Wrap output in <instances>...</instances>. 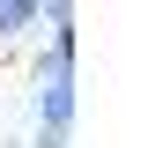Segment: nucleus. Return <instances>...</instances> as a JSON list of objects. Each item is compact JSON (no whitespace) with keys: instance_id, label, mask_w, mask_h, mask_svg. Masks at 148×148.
Wrapping results in <instances>:
<instances>
[{"instance_id":"obj_1","label":"nucleus","mask_w":148,"mask_h":148,"mask_svg":"<svg viewBox=\"0 0 148 148\" xmlns=\"http://www.w3.org/2000/svg\"><path fill=\"white\" fill-rule=\"evenodd\" d=\"M45 22H52V45L37 59V141L30 148H67V133H74V8L52 0Z\"/></svg>"},{"instance_id":"obj_2","label":"nucleus","mask_w":148,"mask_h":148,"mask_svg":"<svg viewBox=\"0 0 148 148\" xmlns=\"http://www.w3.org/2000/svg\"><path fill=\"white\" fill-rule=\"evenodd\" d=\"M37 22H45V8H37V0H0V45H15V37L37 30Z\"/></svg>"}]
</instances>
